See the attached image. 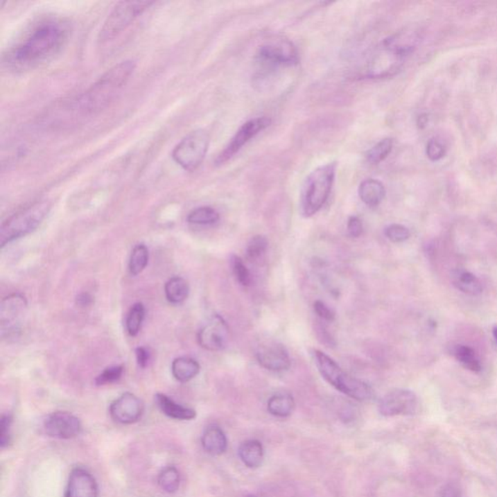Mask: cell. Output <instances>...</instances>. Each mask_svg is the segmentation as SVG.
<instances>
[{
  "instance_id": "1",
  "label": "cell",
  "mask_w": 497,
  "mask_h": 497,
  "mask_svg": "<svg viewBox=\"0 0 497 497\" xmlns=\"http://www.w3.org/2000/svg\"><path fill=\"white\" fill-rule=\"evenodd\" d=\"M69 35V21L59 17H44L33 24L12 46L4 64L14 71L36 69L59 54Z\"/></svg>"
},
{
  "instance_id": "2",
  "label": "cell",
  "mask_w": 497,
  "mask_h": 497,
  "mask_svg": "<svg viewBox=\"0 0 497 497\" xmlns=\"http://www.w3.org/2000/svg\"><path fill=\"white\" fill-rule=\"evenodd\" d=\"M137 64L125 60L107 70L78 99L77 106L84 114L93 115L107 108L127 86Z\"/></svg>"
},
{
  "instance_id": "3",
  "label": "cell",
  "mask_w": 497,
  "mask_h": 497,
  "mask_svg": "<svg viewBox=\"0 0 497 497\" xmlns=\"http://www.w3.org/2000/svg\"><path fill=\"white\" fill-rule=\"evenodd\" d=\"M313 356L322 377L342 394L358 401L372 399L374 394L372 387L363 381L348 374L331 356L320 350H314Z\"/></svg>"
},
{
  "instance_id": "4",
  "label": "cell",
  "mask_w": 497,
  "mask_h": 497,
  "mask_svg": "<svg viewBox=\"0 0 497 497\" xmlns=\"http://www.w3.org/2000/svg\"><path fill=\"white\" fill-rule=\"evenodd\" d=\"M335 164L317 167L307 177L302 191V212L304 217H312L321 210L331 195L334 178Z\"/></svg>"
},
{
  "instance_id": "5",
  "label": "cell",
  "mask_w": 497,
  "mask_h": 497,
  "mask_svg": "<svg viewBox=\"0 0 497 497\" xmlns=\"http://www.w3.org/2000/svg\"><path fill=\"white\" fill-rule=\"evenodd\" d=\"M50 209L51 204L48 201H37L11 216L3 223L0 229L1 248L14 240L35 232L47 217Z\"/></svg>"
},
{
  "instance_id": "6",
  "label": "cell",
  "mask_w": 497,
  "mask_h": 497,
  "mask_svg": "<svg viewBox=\"0 0 497 497\" xmlns=\"http://www.w3.org/2000/svg\"><path fill=\"white\" fill-rule=\"evenodd\" d=\"M154 3L152 1L119 2L104 21L99 33V41L105 43L113 40Z\"/></svg>"
},
{
  "instance_id": "7",
  "label": "cell",
  "mask_w": 497,
  "mask_h": 497,
  "mask_svg": "<svg viewBox=\"0 0 497 497\" xmlns=\"http://www.w3.org/2000/svg\"><path fill=\"white\" fill-rule=\"evenodd\" d=\"M210 144V137L205 130H196L186 135L172 152L177 164L186 171H195L204 161Z\"/></svg>"
},
{
  "instance_id": "8",
  "label": "cell",
  "mask_w": 497,
  "mask_h": 497,
  "mask_svg": "<svg viewBox=\"0 0 497 497\" xmlns=\"http://www.w3.org/2000/svg\"><path fill=\"white\" fill-rule=\"evenodd\" d=\"M28 310V300L21 293H13L3 298L0 306V326L2 336L15 335Z\"/></svg>"
},
{
  "instance_id": "9",
  "label": "cell",
  "mask_w": 497,
  "mask_h": 497,
  "mask_svg": "<svg viewBox=\"0 0 497 497\" xmlns=\"http://www.w3.org/2000/svg\"><path fill=\"white\" fill-rule=\"evenodd\" d=\"M270 125L271 119L268 117L254 118L253 120L245 123L235 133L234 137L225 148L224 151L217 157L215 161L216 166H222L229 162L252 138L258 135L261 130H265Z\"/></svg>"
},
{
  "instance_id": "10",
  "label": "cell",
  "mask_w": 497,
  "mask_h": 497,
  "mask_svg": "<svg viewBox=\"0 0 497 497\" xmlns=\"http://www.w3.org/2000/svg\"><path fill=\"white\" fill-rule=\"evenodd\" d=\"M418 409V397L412 390L396 389L380 400L379 411L385 417L410 416Z\"/></svg>"
},
{
  "instance_id": "11",
  "label": "cell",
  "mask_w": 497,
  "mask_h": 497,
  "mask_svg": "<svg viewBox=\"0 0 497 497\" xmlns=\"http://www.w3.org/2000/svg\"><path fill=\"white\" fill-rule=\"evenodd\" d=\"M229 339V329L224 317L214 315L203 324L198 331V341L205 350H224Z\"/></svg>"
},
{
  "instance_id": "12",
  "label": "cell",
  "mask_w": 497,
  "mask_h": 497,
  "mask_svg": "<svg viewBox=\"0 0 497 497\" xmlns=\"http://www.w3.org/2000/svg\"><path fill=\"white\" fill-rule=\"evenodd\" d=\"M43 429L50 437L71 439L81 433L82 424L73 414L58 411L46 417L43 421Z\"/></svg>"
},
{
  "instance_id": "13",
  "label": "cell",
  "mask_w": 497,
  "mask_h": 497,
  "mask_svg": "<svg viewBox=\"0 0 497 497\" xmlns=\"http://www.w3.org/2000/svg\"><path fill=\"white\" fill-rule=\"evenodd\" d=\"M111 417L114 421L122 424L137 423L144 413V404L142 400L132 392H125L111 404Z\"/></svg>"
},
{
  "instance_id": "14",
  "label": "cell",
  "mask_w": 497,
  "mask_h": 497,
  "mask_svg": "<svg viewBox=\"0 0 497 497\" xmlns=\"http://www.w3.org/2000/svg\"><path fill=\"white\" fill-rule=\"evenodd\" d=\"M259 365L273 372H282L290 369L292 361L287 349L277 342L261 344L256 351Z\"/></svg>"
},
{
  "instance_id": "15",
  "label": "cell",
  "mask_w": 497,
  "mask_h": 497,
  "mask_svg": "<svg viewBox=\"0 0 497 497\" xmlns=\"http://www.w3.org/2000/svg\"><path fill=\"white\" fill-rule=\"evenodd\" d=\"M259 57L261 62L270 65H293L298 62L297 50L288 40L266 43L259 48Z\"/></svg>"
},
{
  "instance_id": "16",
  "label": "cell",
  "mask_w": 497,
  "mask_h": 497,
  "mask_svg": "<svg viewBox=\"0 0 497 497\" xmlns=\"http://www.w3.org/2000/svg\"><path fill=\"white\" fill-rule=\"evenodd\" d=\"M98 484L93 475L82 467L72 470L65 497H98Z\"/></svg>"
},
{
  "instance_id": "17",
  "label": "cell",
  "mask_w": 497,
  "mask_h": 497,
  "mask_svg": "<svg viewBox=\"0 0 497 497\" xmlns=\"http://www.w3.org/2000/svg\"><path fill=\"white\" fill-rule=\"evenodd\" d=\"M155 399L159 410L169 418L179 421H191L196 417L195 410L177 403L166 394H157Z\"/></svg>"
},
{
  "instance_id": "18",
  "label": "cell",
  "mask_w": 497,
  "mask_h": 497,
  "mask_svg": "<svg viewBox=\"0 0 497 497\" xmlns=\"http://www.w3.org/2000/svg\"><path fill=\"white\" fill-rule=\"evenodd\" d=\"M201 442L206 452L212 455H220L227 451V436L219 426H211L206 428Z\"/></svg>"
},
{
  "instance_id": "19",
  "label": "cell",
  "mask_w": 497,
  "mask_h": 497,
  "mask_svg": "<svg viewBox=\"0 0 497 497\" xmlns=\"http://www.w3.org/2000/svg\"><path fill=\"white\" fill-rule=\"evenodd\" d=\"M358 195L365 204L376 207L384 200L385 189L382 182L376 179H366L358 188Z\"/></svg>"
},
{
  "instance_id": "20",
  "label": "cell",
  "mask_w": 497,
  "mask_h": 497,
  "mask_svg": "<svg viewBox=\"0 0 497 497\" xmlns=\"http://www.w3.org/2000/svg\"><path fill=\"white\" fill-rule=\"evenodd\" d=\"M451 278L453 286L463 293L476 297L481 295L482 292V284L479 279L469 271L457 269L453 271Z\"/></svg>"
},
{
  "instance_id": "21",
  "label": "cell",
  "mask_w": 497,
  "mask_h": 497,
  "mask_svg": "<svg viewBox=\"0 0 497 497\" xmlns=\"http://www.w3.org/2000/svg\"><path fill=\"white\" fill-rule=\"evenodd\" d=\"M172 375L177 381L186 383L193 380L200 371V363L188 356H181L173 360L171 365Z\"/></svg>"
},
{
  "instance_id": "22",
  "label": "cell",
  "mask_w": 497,
  "mask_h": 497,
  "mask_svg": "<svg viewBox=\"0 0 497 497\" xmlns=\"http://www.w3.org/2000/svg\"><path fill=\"white\" fill-rule=\"evenodd\" d=\"M239 457L249 468H256L263 460V447L258 440H248L239 447Z\"/></svg>"
},
{
  "instance_id": "23",
  "label": "cell",
  "mask_w": 497,
  "mask_h": 497,
  "mask_svg": "<svg viewBox=\"0 0 497 497\" xmlns=\"http://www.w3.org/2000/svg\"><path fill=\"white\" fill-rule=\"evenodd\" d=\"M295 399L288 394H278L273 395L268 400V409L269 413L279 418H286L290 416L295 409Z\"/></svg>"
},
{
  "instance_id": "24",
  "label": "cell",
  "mask_w": 497,
  "mask_h": 497,
  "mask_svg": "<svg viewBox=\"0 0 497 497\" xmlns=\"http://www.w3.org/2000/svg\"><path fill=\"white\" fill-rule=\"evenodd\" d=\"M167 300L173 304H179L185 302L190 293V287L185 279L173 277L169 279L164 287Z\"/></svg>"
},
{
  "instance_id": "25",
  "label": "cell",
  "mask_w": 497,
  "mask_h": 497,
  "mask_svg": "<svg viewBox=\"0 0 497 497\" xmlns=\"http://www.w3.org/2000/svg\"><path fill=\"white\" fill-rule=\"evenodd\" d=\"M453 356L467 369L478 373L482 369L481 363L478 360L476 353L470 347L457 345L453 349Z\"/></svg>"
},
{
  "instance_id": "26",
  "label": "cell",
  "mask_w": 497,
  "mask_h": 497,
  "mask_svg": "<svg viewBox=\"0 0 497 497\" xmlns=\"http://www.w3.org/2000/svg\"><path fill=\"white\" fill-rule=\"evenodd\" d=\"M220 214L209 206H203L191 211L188 216V222L195 225H211L219 222Z\"/></svg>"
},
{
  "instance_id": "27",
  "label": "cell",
  "mask_w": 497,
  "mask_h": 497,
  "mask_svg": "<svg viewBox=\"0 0 497 497\" xmlns=\"http://www.w3.org/2000/svg\"><path fill=\"white\" fill-rule=\"evenodd\" d=\"M149 263V250L144 244H139L134 247L130 254L128 268L132 276H137L142 272Z\"/></svg>"
},
{
  "instance_id": "28",
  "label": "cell",
  "mask_w": 497,
  "mask_h": 497,
  "mask_svg": "<svg viewBox=\"0 0 497 497\" xmlns=\"http://www.w3.org/2000/svg\"><path fill=\"white\" fill-rule=\"evenodd\" d=\"M144 305L138 302L133 304L128 313L127 321H125V326L130 336H137L141 329L143 322L145 319Z\"/></svg>"
},
{
  "instance_id": "29",
  "label": "cell",
  "mask_w": 497,
  "mask_h": 497,
  "mask_svg": "<svg viewBox=\"0 0 497 497\" xmlns=\"http://www.w3.org/2000/svg\"><path fill=\"white\" fill-rule=\"evenodd\" d=\"M159 487L162 491L173 494L179 489L181 482L180 473L174 467H167L159 475Z\"/></svg>"
},
{
  "instance_id": "30",
  "label": "cell",
  "mask_w": 497,
  "mask_h": 497,
  "mask_svg": "<svg viewBox=\"0 0 497 497\" xmlns=\"http://www.w3.org/2000/svg\"><path fill=\"white\" fill-rule=\"evenodd\" d=\"M392 145H394V142H392V138L381 140L367 152V155H366L367 161L372 164H380L389 156L392 150Z\"/></svg>"
},
{
  "instance_id": "31",
  "label": "cell",
  "mask_w": 497,
  "mask_h": 497,
  "mask_svg": "<svg viewBox=\"0 0 497 497\" xmlns=\"http://www.w3.org/2000/svg\"><path fill=\"white\" fill-rule=\"evenodd\" d=\"M230 264H232V272L240 285L243 287H249L252 283L251 274L242 259L238 256H232L230 259Z\"/></svg>"
},
{
  "instance_id": "32",
  "label": "cell",
  "mask_w": 497,
  "mask_h": 497,
  "mask_svg": "<svg viewBox=\"0 0 497 497\" xmlns=\"http://www.w3.org/2000/svg\"><path fill=\"white\" fill-rule=\"evenodd\" d=\"M268 248V241L263 235H256L250 240L247 246V256L252 261L261 258Z\"/></svg>"
},
{
  "instance_id": "33",
  "label": "cell",
  "mask_w": 497,
  "mask_h": 497,
  "mask_svg": "<svg viewBox=\"0 0 497 497\" xmlns=\"http://www.w3.org/2000/svg\"><path fill=\"white\" fill-rule=\"evenodd\" d=\"M123 366L115 365L106 368L96 377V384L98 385H105L118 382L122 378Z\"/></svg>"
},
{
  "instance_id": "34",
  "label": "cell",
  "mask_w": 497,
  "mask_h": 497,
  "mask_svg": "<svg viewBox=\"0 0 497 497\" xmlns=\"http://www.w3.org/2000/svg\"><path fill=\"white\" fill-rule=\"evenodd\" d=\"M12 424H13V418L10 415H2L1 421H0V446H1V448H6L10 446Z\"/></svg>"
},
{
  "instance_id": "35",
  "label": "cell",
  "mask_w": 497,
  "mask_h": 497,
  "mask_svg": "<svg viewBox=\"0 0 497 497\" xmlns=\"http://www.w3.org/2000/svg\"><path fill=\"white\" fill-rule=\"evenodd\" d=\"M385 235L394 243L406 241L410 237V230L404 225L394 224L385 227Z\"/></svg>"
},
{
  "instance_id": "36",
  "label": "cell",
  "mask_w": 497,
  "mask_h": 497,
  "mask_svg": "<svg viewBox=\"0 0 497 497\" xmlns=\"http://www.w3.org/2000/svg\"><path fill=\"white\" fill-rule=\"evenodd\" d=\"M446 155V148L442 143L436 139L429 140L426 145V156L431 162L440 161Z\"/></svg>"
},
{
  "instance_id": "37",
  "label": "cell",
  "mask_w": 497,
  "mask_h": 497,
  "mask_svg": "<svg viewBox=\"0 0 497 497\" xmlns=\"http://www.w3.org/2000/svg\"><path fill=\"white\" fill-rule=\"evenodd\" d=\"M314 310L317 316L322 321L333 322L335 320V313L332 311L331 308L327 306L326 303L317 300L314 303Z\"/></svg>"
},
{
  "instance_id": "38",
  "label": "cell",
  "mask_w": 497,
  "mask_h": 497,
  "mask_svg": "<svg viewBox=\"0 0 497 497\" xmlns=\"http://www.w3.org/2000/svg\"><path fill=\"white\" fill-rule=\"evenodd\" d=\"M347 230L350 236L354 238H358L363 232V222H361L360 218L356 217V216H351L349 218L348 224H347Z\"/></svg>"
},
{
  "instance_id": "39",
  "label": "cell",
  "mask_w": 497,
  "mask_h": 497,
  "mask_svg": "<svg viewBox=\"0 0 497 497\" xmlns=\"http://www.w3.org/2000/svg\"><path fill=\"white\" fill-rule=\"evenodd\" d=\"M439 497H462V489L455 482H448L441 487Z\"/></svg>"
},
{
  "instance_id": "40",
  "label": "cell",
  "mask_w": 497,
  "mask_h": 497,
  "mask_svg": "<svg viewBox=\"0 0 497 497\" xmlns=\"http://www.w3.org/2000/svg\"><path fill=\"white\" fill-rule=\"evenodd\" d=\"M135 355H137V360L138 365L141 368L147 367L148 363L151 360V355H150L149 351L147 350L144 347H138L135 350Z\"/></svg>"
},
{
  "instance_id": "41",
  "label": "cell",
  "mask_w": 497,
  "mask_h": 497,
  "mask_svg": "<svg viewBox=\"0 0 497 497\" xmlns=\"http://www.w3.org/2000/svg\"><path fill=\"white\" fill-rule=\"evenodd\" d=\"M76 302L80 307H89V305L93 304L94 298L88 293H82L77 297Z\"/></svg>"
},
{
  "instance_id": "42",
  "label": "cell",
  "mask_w": 497,
  "mask_h": 497,
  "mask_svg": "<svg viewBox=\"0 0 497 497\" xmlns=\"http://www.w3.org/2000/svg\"><path fill=\"white\" fill-rule=\"evenodd\" d=\"M428 116L426 115V114H421V115H419L418 117V121H417V125H418V127L419 128H424L428 125Z\"/></svg>"
},
{
  "instance_id": "43",
  "label": "cell",
  "mask_w": 497,
  "mask_h": 497,
  "mask_svg": "<svg viewBox=\"0 0 497 497\" xmlns=\"http://www.w3.org/2000/svg\"><path fill=\"white\" fill-rule=\"evenodd\" d=\"M492 333H494V339H496V341L497 342V326L494 327V329H492Z\"/></svg>"
},
{
  "instance_id": "44",
  "label": "cell",
  "mask_w": 497,
  "mask_h": 497,
  "mask_svg": "<svg viewBox=\"0 0 497 497\" xmlns=\"http://www.w3.org/2000/svg\"><path fill=\"white\" fill-rule=\"evenodd\" d=\"M247 497H256V496H247Z\"/></svg>"
}]
</instances>
